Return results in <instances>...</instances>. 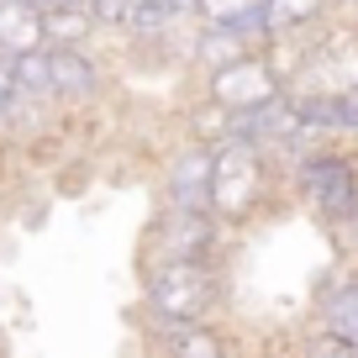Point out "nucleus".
Masks as SVG:
<instances>
[{
  "mask_svg": "<svg viewBox=\"0 0 358 358\" xmlns=\"http://www.w3.org/2000/svg\"><path fill=\"white\" fill-rule=\"evenodd\" d=\"M290 190L316 227L343 237L358 222V153H348L343 143L311 148L290 164Z\"/></svg>",
  "mask_w": 358,
  "mask_h": 358,
  "instance_id": "obj_1",
  "label": "nucleus"
},
{
  "mask_svg": "<svg viewBox=\"0 0 358 358\" xmlns=\"http://www.w3.org/2000/svg\"><path fill=\"white\" fill-rule=\"evenodd\" d=\"M143 306L153 322H211L227 301V274L216 258H179V264H137Z\"/></svg>",
  "mask_w": 358,
  "mask_h": 358,
  "instance_id": "obj_2",
  "label": "nucleus"
},
{
  "mask_svg": "<svg viewBox=\"0 0 358 358\" xmlns=\"http://www.w3.org/2000/svg\"><path fill=\"white\" fill-rule=\"evenodd\" d=\"M268 190H274V164L253 153L248 143H222L216 148V174H211V216L222 227L248 222L264 211Z\"/></svg>",
  "mask_w": 358,
  "mask_h": 358,
  "instance_id": "obj_3",
  "label": "nucleus"
},
{
  "mask_svg": "<svg viewBox=\"0 0 358 358\" xmlns=\"http://www.w3.org/2000/svg\"><path fill=\"white\" fill-rule=\"evenodd\" d=\"M280 95H285V79H280V69L268 64L264 48H253V53H243L237 64L206 74V101H211L216 111H227V116L258 111V106L280 101Z\"/></svg>",
  "mask_w": 358,
  "mask_h": 358,
  "instance_id": "obj_4",
  "label": "nucleus"
},
{
  "mask_svg": "<svg viewBox=\"0 0 358 358\" xmlns=\"http://www.w3.org/2000/svg\"><path fill=\"white\" fill-rule=\"evenodd\" d=\"M222 243V222L211 211H153L143 227V264H179V258H211Z\"/></svg>",
  "mask_w": 358,
  "mask_h": 358,
  "instance_id": "obj_5",
  "label": "nucleus"
},
{
  "mask_svg": "<svg viewBox=\"0 0 358 358\" xmlns=\"http://www.w3.org/2000/svg\"><path fill=\"white\" fill-rule=\"evenodd\" d=\"M211 174H216V148L185 137V143L164 158L158 211H211Z\"/></svg>",
  "mask_w": 358,
  "mask_h": 358,
  "instance_id": "obj_6",
  "label": "nucleus"
},
{
  "mask_svg": "<svg viewBox=\"0 0 358 358\" xmlns=\"http://www.w3.org/2000/svg\"><path fill=\"white\" fill-rule=\"evenodd\" d=\"M311 332L358 348V264L337 268L332 280L316 285V295H311Z\"/></svg>",
  "mask_w": 358,
  "mask_h": 358,
  "instance_id": "obj_7",
  "label": "nucleus"
},
{
  "mask_svg": "<svg viewBox=\"0 0 358 358\" xmlns=\"http://www.w3.org/2000/svg\"><path fill=\"white\" fill-rule=\"evenodd\" d=\"M48 53H53V101H58V111H64V106L101 101L106 74L85 48H48Z\"/></svg>",
  "mask_w": 358,
  "mask_h": 358,
  "instance_id": "obj_8",
  "label": "nucleus"
},
{
  "mask_svg": "<svg viewBox=\"0 0 358 358\" xmlns=\"http://www.w3.org/2000/svg\"><path fill=\"white\" fill-rule=\"evenodd\" d=\"M148 327H153V343L164 358H237L232 343L211 322H153L148 316Z\"/></svg>",
  "mask_w": 358,
  "mask_h": 358,
  "instance_id": "obj_9",
  "label": "nucleus"
},
{
  "mask_svg": "<svg viewBox=\"0 0 358 358\" xmlns=\"http://www.w3.org/2000/svg\"><path fill=\"white\" fill-rule=\"evenodd\" d=\"M43 48V11L27 0H0V53Z\"/></svg>",
  "mask_w": 358,
  "mask_h": 358,
  "instance_id": "obj_10",
  "label": "nucleus"
},
{
  "mask_svg": "<svg viewBox=\"0 0 358 358\" xmlns=\"http://www.w3.org/2000/svg\"><path fill=\"white\" fill-rule=\"evenodd\" d=\"M90 32H95L90 6H58V11H43V48H85Z\"/></svg>",
  "mask_w": 358,
  "mask_h": 358,
  "instance_id": "obj_11",
  "label": "nucleus"
},
{
  "mask_svg": "<svg viewBox=\"0 0 358 358\" xmlns=\"http://www.w3.org/2000/svg\"><path fill=\"white\" fill-rule=\"evenodd\" d=\"M243 53H253L248 43H237L227 27H201L195 32V64L206 69V74H216V69H227V64H237Z\"/></svg>",
  "mask_w": 358,
  "mask_h": 358,
  "instance_id": "obj_12",
  "label": "nucleus"
},
{
  "mask_svg": "<svg viewBox=\"0 0 358 358\" xmlns=\"http://www.w3.org/2000/svg\"><path fill=\"white\" fill-rule=\"evenodd\" d=\"M301 358H358V348H353V343H337V337L311 332V337L301 343Z\"/></svg>",
  "mask_w": 358,
  "mask_h": 358,
  "instance_id": "obj_13",
  "label": "nucleus"
},
{
  "mask_svg": "<svg viewBox=\"0 0 358 358\" xmlns=\"http://www.w3.org/2000/svg\"><path fill=\"white\" fill-rule=\"evenodd\" d=\"M16 106H22V90H16V79H11V69H6V58H0V132L11 127Z\"/></svg>",
  "mask_w": 358,
  "mask_h": 358,
  "instance_id": "obj_14",
  "label": "nucleus"
},
{
  "mask_svg": "<svg viewBox=\"0 0 358 358\" xmlns=\"http://www.w3.org/2000/svg\"><path fill=\"white\" fill-rule=\"evenodd\" d=\"M127 11H132V0H90L95 27H127Z\"/></svg>",
  "mask_w": 358,
  "mask_h": 358,
  "instance_id": "obj_15",
  "label": "nucleus"
},
{
  "mask_svg": "<svg viewBox=\"0 0 358 358\" xmlns=\"http://www.w3.org/2000/svg\"><path fill=\"white\" fill-rule=\"evenodd\" d=\"M164 11L174 16V22L179 16H201V0H164Z\"/></svg>",
  "mask_w": 358,
  "mask_h": 358,
  "instance_id": "obj_16",
  "label": "nucleus"
},
{
  "mask_svg": "<svg viewBox=\"0 0 358 358\" xmlns=\"http://www.w3.org/2000/svg\"><path fill=\"white\" fill-rule=\"evenodd\" d=\"M343 237H348V248H353V253H358V222H353V227H348V232H343Z\"/></svg>",
  "mask_w": 358,
  "mask_h": 358,
  "instance_id": "obj_17",
  "label": "nucleus"
},
{
  "mask_svg": "<svg viewBox=\"0 0 358 358\" xmlns=\"http://www.w3.org/2000/svg\"><path fill=\"white\" fill-rule=\"evenodd\" d=\"M348 106H353V122H358V85L348 90Z\"/></svg>",
  "mask_w": 358,
  "mask_h": 358,
  "instance_id": "obj_18",
  "label": "nucleus"
},
{
  "mask_svg": "<svg viewBox=\"0 0 358 358\" xmlns=\"http://www.w3.org/2000/svg\"><path fill=\"white\" fill-rule=\"evenodd\" d=\"M132 6L137 11H153V6H164V0H132Z\"/></svg>",
  "mask_w": 358,
  "mask_h": 358,
  "instance_id": "obj_19",
  "label": "nucleus"
},
{
  "mask_svg": "<svg viewBox=\"0 0 358 358\" xmlns=\"http://www.w3.org/2000/svg\"><path fill=\"white\" fill-rule=\"evenodd\" d=\"M327 6H332V11H337V6H358V0H327Z\"/></svg>",
  "mask_w": 358,
  "mask_h": 358,
  "instance_id": "obj_20",
  "label": "nucleus"
},
{
  "mask_svg": "<svg viewBox=\"0 0 358 358\" xmlns=\"http://www.w3.org/2000/svg\"><path fill=\"white\" fill-rule=\"evenodd\" d=\"M58 6H90V0H58Z\"/></svg>",
  "mask_w": 358,
  "mask_h": 358,
  "instance_id": "obj_21",
  "label": "nucleus"
}]
</instances>
